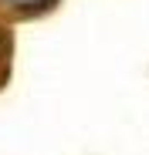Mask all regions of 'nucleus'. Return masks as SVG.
Masks as SVG:
<instances>
[{"label": "nucleus", "mask_w": 149, "mask_h": 155, "mask_svg": "<svg viewBox=\"0 0 149 155\" xmlns=\"http://www.w3.org/2000/svg\"><path fill=\"white\" fill-rule=\"evenodd\" d=\"M61 0H0V14H7L14 20H31L47 10H54Z\"/></svg>", "instance_id": "obj_1"}, {"label": "nucleus", "mask_w": 149, "mask_h": 155, "mask_svg": "<svg viewBox=\"0 0 149 155\" xmlns=\"http://www.w3.org/2000/svg\"><path fill=\"white\" fill-rule=\"evenodd\" d=\"M10 61H14V34L7 24H0V88L10 81Z\"/></svg>", "instance_id": "obj_2"}]
</instances>
